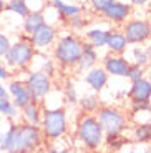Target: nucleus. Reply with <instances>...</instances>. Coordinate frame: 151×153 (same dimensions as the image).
Returning <instances> with one entry per match:
<instances>
[{
  "label": "nucleus",
  "mask_w": 151,
  "mask_h": 153,
  "mask_svg": "<svg viewBox=\"0 0 151 153\" xmlns=\"http://www.w3.org/2000/svg\"><path fill=\"white\" fill-rule=\"evenodd\" d=\"M40 126L23 122H12L4 131L2 153H37L45 146Z\"/></svg>",
  "instance_id": "nucleus-1"
},
{
  "label": "nucleus",
  "mask_w": 151,
  "mask_h": 153,
  "mask_svg": "<svg viewBox=\"0 0 151 153\" xmlns=\"http://www.w3.org/2000/svg\"><path fill=\"white\" fill-rule=\"evenodd\" d=\"M40 130L45 142H57L68 133V115L63 107L43 108Z\"/></svg>",
  "instance_id": "nucleus-2"
},
{
  "label": "nucleus",
  "mask_w": 151,
  "mask_h": 153,
  "mask_svg": "<svg viewBox=\"0 0 151 153\" xmlns=\"http://www.w3.org/2000/svg\"><path fill=\"white\" fill-rule=\"evenodd\" d=\"M76 140L87 150H98L105 145V133L95 115L85 113L80 117L76 123Z\"/></svg>",
  "instance_id": "nucleus-3"
},
{
  "label": "nucleus",
  "mask_w": 151,
  "mask_h": 153,
  "mask_svg": "<svg viewBox=\"0 0 151 153\" xmlns=\"http://www.w3.org/2000/svg\"><path fill=\"white\" fill-rule=\"evenodd\" d=\"M81 45H83V42L80 40V37H76L73 33L60 37L55 42V47H53L55 62L58 65L65 67V68L75 67L76 62H78L80 53H81Z\"/></svg>",
  "instance_id": "nucleus-4"
},
{
  "label": "nucleus",
  "mask_w": 151,
  "mask_h": 153,
  "mask_svg": "<svg viewBox=\"0 0 151 153\" xmlns=\"http://www.w3.org/2000/svg\"><path fill=\"white\" fill-rule=\"evenodd\" d=\"M95 117L98 120L105 137H110V135H123L126 131V128H128V123H130L126 113H123L120 108L111 107V105L100 107L96 110Z\"/></svg>",
  "instance_id": "nucleus-5"
},
{
  "label": "nucleus",
  "mask_w": 151,
  "mask_h": 153,
  "mask_svg": "<svg viewBox=\"0 0 151 153\" xmlns=\"http://www.w3.org/2000/svg\"><path fill=\"white\" fill-rule=\"evenodd\" d=\"M35 55H37V50L32 47L30 38L28 40L19 38L15 43H12L8 52L5 53V65L12 70H25L32 65Z\"/></svg>",
  "instance_id": "nucleus-6"
},
{
  "label": "nucleus",
  "mask_w": 151,
  "mask_h": 153,
  "mask_svg": "<svg viewBox=\"0 0 151 153\" xmlns=\"http://www.w3.org/2000/svg\"><path fill=\"white\" fill-rule=\"evenodd\" d=\"M23 83L30 92L33 102H43L53 90V78H50L42 70H32L25 76Z\"/></svg>",
  "instance_id": "nucleus-7"
},
{
  "label": "nucleus",
  "mask_w": 151,
  "mask_h": 153,
  "mask_svg": "<svg viewBox=\"0 0 151 153\" xmlns=\"http://www.w3.org/2000/svg\"><path fill=\"white\" fill-rule=\"evenodd\" d=\"M121 32L125 33L126 42L130 45H141L151 38V25L144 19H133L125 22Z\"/></svg>",
  "instance_id": "nucleus-8"
},
{
  "label": "nucleus",
  "mask_w": 151,
  "mask_h": 153,
  "mask_svg": "<svg viewBox=\"0 0 151 153\" xmlns=\"http://www.w3.org/2000/svg\"><path fill=\"white\" fill-rule=\"evenodd\" d=\"M55 40H57V28L48 22H45L30 35V43L35 50H47L55 43Z\"/></svg>",
  "instance_id": "nucleus-9"
},
{
  "label": "nucleus",
  "mask_w": 151,
  "mask_h": 153,
  "mask_svg": "<svg viewBox=\"0 0 151 153\" xmlns=\"http://www.w3.org/2000/svg\"><path fill=\"white\" fill-rule=\"evenodd\" d=\"M7 92H8V97H12L10 100L13 102V105L19 110H22L23 107H27L28 103L33 102L30 92L27 90L25 83H23V80H12L7 87Z\"/></svg>",
  "instance_id": "nucleus-10"
},
{
  "label": "nucleus",
  "mask_w": 151,
  "mask_h": 153,
  "mask_svg": "<svg viewBox=\"0 0 151 153\" xmlns=\"http://www.w3.org/2000/svg\"><path fill=\"white\" fill-rule=\"evenodd\" d=\"M130 67V60H126L123 55H108L103 60V70L110 76H126Z\"/></svg>",
  "instance_id": "nucleus-11"
},
{
  "label": "nucleus",
  "mask_w": 151,
  "mask_h": 153,
  "mask_svg": "<svg viewBox=\"0 0 151 153\" xmlns=\"http://www.w3.org/2000/svg\"><path fill=\"white\" fill-rule=\"evenodd\" d=\"M103 15H105V19L111 23H123L130 19V15H131V5L125 4V2L115 0L113 4L103 12Z\"/></svg>",
  "instance_id": "nucleus-12"
},
{
  "label": "nucleus",
  "mask_w": 151,
  "mask_h": 153,
  "mask_svg": "<svg viewBox=\"0 0 151 153\" xmlns=\"http://www.w3.org/2000/svg\"><path fill=\"white\" fill-rule=\"evenodd\" d=\"M108 78L110 75L103 70V67H93L85 73V82L91 88V92L95 93H100L101 90H105V87L108 85Z\"/></svg>",
  "instance_id": "nucleus-13"
},
{
  "label": "nucleus",
  "mask_w": 151,
  "mask_h": 153,
  "mask_svg": "<svg viewBox=\"0 0 151 153\" xmlns=\"http://www.w3.org/2000/svg\"><path fill=\"white\" fill-rule=\"evenodd\" d=\"M128 97L131 102H151V82L146 78L133 82L130 85Z\"/></svg>",
  "instance_id": "nucleus-14"
},
{
  "label": "nucleus",
  "mask_w": 151,
  "mask_h": 153,
  "mask_svg": "<svg viewBox=\"0 0 151 153\" xmlns=\"http://www.w3.org/2000/svg\"><path fill=\"white\" fill-rule=\"evenodd\" d=\"M96 63H98V52H96V48H93L90 43H83L81 45V53H80L75 67L80 72H88L93 67H96Z\"/></svg>",
  "instance_id": "nucleus-15"
},
{
  "label": "nucleus",
  "mask_w": 151,
  "mask_h": 153,
  "mask_svg": "<svg viewBox=\"0 0 151 153\" xmlns=\"http://www.w3.org/2000/svg\"><path fill=\"white\" fill-rule=\"evenodd\" d=\"M130 43L126 42V37L121 30H110L108 40H106V48L113 55H123L126 52Z\"/></svg>",
  "instance_id": "nucleus-16"
},
{
  "label": "nucleus",
  "mask_w": 151,
  "mask_h": 153,
  "mask_svg": "<svg viewBox=\"0 0 151 153\" xmlns=\"http://www.w3.org/2000/svg\"><path fill=\"white\" fill-rule=\"evenodd\" d=\"M22 120L23 123H30V125H37L40 126L42 123V117H43V107L42 102H32L27 107L22 108Z\"/></svg>",
  "instance_id": "nucleus-17"
},
{
  "label": "nucleus",
  "mask_w": 151,
  "mask_h": 153,
  "mask_svg": "<svg viewBox=\"0 0 151 153\" xmlns=\"http://www.w3.org/2000/svg\"><path fill=\"white\" fill-rule=\"evenodd\" d=\"M45 13L42 10H30L23 17V32H25L28 37L33 33L37 28H40L45 23Z\"/></svg>",
  "instance_id": "nucleus-18"
},
{
  "label": "nucleus",
  "mask_w": 151,
  "mask_h": 153,
  "mask_svg": "<svg viewBox=\"0 0 151 153\" xmlns=\"http://www.w3.org/2000/svg\"><path fill=\"white\" fill-rule=\"evenodd\" d=\"M108 33L110 30H105V28H91V30L87 32V43H90L93 48H103L106 47V40H108Z\"/></svg>",
  "instance_id": "nucleus-19"
},
{
  "label": "nucleus",
  "mask_w": 151,
  "mask_h": 153,
  "mask_svg": "<svg viewBox=\"0 0 151 153\" xmlns=\"http://www.w3.org/2000/svg\"><path fill=\"white\" fill-rule=\"evenodd\" d=\"M78 107L81 108V111L85 113H96V110L100 108V100L96 97V93H83L81 97H78Z\"/></svg>",
  "instance_id": "nucleus-20"
},
{
  "label": "nucleus",
  "mask_w": 151,
  "mask_h": 153,
  "mask_svg": "<svg viewBox=\"0 0 151 153\" xmlns=\"http://www.w3.org/2000/svg\"><path fill=\"white\" fill-rule=\"evenodd\" d=\"M52 7L55 8L61 17H65V19H72V17L80 15V13H81L80 5L67 4V2H63V0H52Z\"/></svg>",
  "instance_id": "nucleus-21"
},
{
  "label": "nucleus",
  "mask_w": 151,
  "mask_h": 153,
  "mask_svg": "<svg viewBox=\"0 0 151 153\" xmlns=\"http://www.w3.org/2000/svg\"><path fill=\"white\" fill-rule=\"evenodd\" d=\"M133 140L136 143H151V122L133 126Z\"/></svg>",
  "instance_id": "nucleus-22"
},
{
  "label": "nucleus",
  "mask_w": 151,
  "mask_h": 153,
  "mask_svg": "<svg viewBox=\"0 0 151 153\" xmlns=\"http://www.w3.org/2000/svg\"><path fill=\"white\" fill-rule=\"evenodd\" d=\"M0 115L7 117L8 120H17L19 118V108L13 105V102L10 100V97H5V98H0Z\"/></svg>",
  "instance_id": "nucleus-23"
},
{
  "label": "nucleus",
  "mask_w": 151,
  "mask_h": 153,
  "mask_svg": "<svg viewBox=\"0 0 151 153\" xmlns=\"http://www.w3.org/2000/svg\"><path fill=\"white\" fill-rule=\"evenodd\" d=\"M5 10L7 12H12V13H15L19 17H25L30 8H28V4H27V0H7L5 2Z\"/></svg>",
  "instance_id": "nucleus-24"
},
{
  "label": "nucleus",
  "mask_w": 151,
  "mask_h": 153,
  "mask_svg": "<svg viewBox=\"0 0 151 153\" xmlns=\"http://www.w3.org/2000/svg\"><path fill=\"white\" fill-rule=\"evenodd\" d=\"M130 63H135V65H140L143 68H146L150 65V58H148L146 53V47H140V45H135L131 48V62Z\"/></svg>",
  "instance_id": "nucleus-25"
},
{
  "label": "nucleus",
  "mask_w": 151,
  "mask_h": 153,
  "mask_svg": "<svg viewBox=\"0 0 151 153\" xmlns=\"http://www.w3.org/2000/svg\"><path fill=\"white\" fill-rule=\"evenodd\" d=\"M105 143L108 145L110 150L120 152L123 146L128 145V138H125L123 135H110V137H105Z\"/></svg>",
  "instance_id": "nucleus-26"
},
{
  "label": "nucleus",
  "mask_w": 151,
  "mask_h": 153,
  "mask_svg": "<svg viewBox=\"0 0 151 153\" xmlns=\"http://www.w3.org/2000/svg\"><path fill=\"white\" fill-rule=\"evenodd\" d=\"M63 98L67 100V103H70V105H76V103H78V93H76L75 83H73L72 80H67V82H65Z\"/></svg>",
  "instance_id": "nucleus-27"
},
{
  "label": "nucleus",
  "mask_w": 151,
  "mask_h": 153,
  "mask_svg": "<svg viewBox=\"0 0 151 153\" xmlns=\"http://www.w3.org/2000/svg\"><path fill=\"white\" fill-rule=\"evenodd\" d=\"M144 70L143 67L140 65H135V63H130L128 67V72H126V78H128L130 82H136V80H141V78H144Z\"/></svg>",
  "instance_id": "nucleus-28"
},
{
  "label": "nucleus",
  "mask_w": 151,
  "mask_h": 153,
  "mask_svg": "<svg viewBox=\"0 0 151 153\" xmlns=\"http://www.w3.org/2000/svg\"><path fill=\"white\" fill-rule=\"evenodd\" d=\"M38 70H42V72L47 73L50 78H53V76H55V73H57V62L52 60V58H47V60L43 62L42 68H38Z\"/></svg>",
  "instance_id": "nucleus-29"
},
{
  "label": "nucleus",
  "mask_w": 151,
  "mask_h": 153,
  "mask_svg": "<svg viewBox=\"0 0 151 153\" xmlns=\"http://www.w3.org/2000/svg\"><path fill=\"white\" fill-rule=\"evenodd\" d=\"M113 2L115 0H90L91 8H93L95 12H98V13H103V12L113 4Z\"/></svg>",
  "instance_id": "nucleus-30"
},
{
  "label": "nucleus",
  "mask_w": 151,
  "mask_h": 153,
  "mask_svg": "<svg viewBox=\"0 0 151 153\" xmlns=\"http://www.w3.org/2000/svg\"><path fill=\"white\" fill-rule=\"evenodd\" d=\"M130 111L133 113H140V111H151V102H131Z\"/></svg>",
  "instance_id": "nucleus-31"
},
{
  "label": "nucleus",
  "mask_w": 151,
  "mask_h": 153,
  "mask_svg": "<svg viewBox=\"0 0 151 153\" xmlns=\"http://www.w3.org/2000/svg\"><path fill=\"white\" fill-rule=\"evenodd\" d=\"M10 45H12V42H10V38H8V35H5L4 32H0V58L5 57V53L8 52Z\"/></svg>",
  "instance_id": "nucleus-32"
},
{
  "label": "nucleus",
  "mask_w": 151,
  "mask_h": 153,
  "mask_svg": "<svg viewBox=\"0 0 151 153\" xmlns=\"http://www.w3.org/2000/svg\"><path fill=\"white\" fill-rule=\"evenodd\" d=\"M68 23H70V27H72L73 30H83L85 25H87V20L81 15H75V17H72V19H68Z\"/></svg>",
  "instance_id": "nucleus-33"
},
{
  "label": "nucleus",
  "mask_w": 151,
  "mask_h": 153,
  "mask_svg": "<svg viewBox=\"0 0 151 153\" xmlns=\"http://www.w3.org/2000/svg\"><path fill=\"white\" fill-rule=\"evenodd\" d=\"M43 153H72V150L65 146L63 143H55V145H50Z\"/></svg>",
  "instance_id": "nucleus-34"
},
{
  "label": "nucleus",
  "mask_w": 151,
  "mask_h": 153,
  "mask_svg": "<svg viewBox=\"0 0 151 153\" xmlns=\"http://www.w3.org/2000/svg\"><path fill=\"white\" fill-rule=\"evenodd\" d=\"M8 76H10V70L7 68L5 63H0V82L8 80Z\"/></svg>",
  "instance_id": "nucleus-35"
},
{
  "label": "nucleus",
  "mask_w": 151,
  "mask_h": 153,
  "mask_svg": "<svg viewBox=\"0 0 151 153\" xmlns=\"http://www.w3.org/2000/svg\"><path fill=\"white\" fill-rule=\"evenodd\" d=\"M8 97V92H7V87H4V83L0 82V98H5Z\"/></svg>",
  "instance_id": "nucleus-36"
},
{
  "label": "nucleus",
  "mask_w": 151,
  "mask_h": 153,
  "mask_svg": "<svg viewBox=\"0 0 151 153\" xmlns=\"http://www.w3.org/2000/svg\"><path fill=\"white\" fill-rule=\"evenodd\" d=\"M150 0H131V4L133 5H138V7H141V5H144V4H148Z\"/></svg>",
  "instance_id": "nucleus-37"
},
{
  "label": "nucleus",
  "mask_w": 151,
  "mask_h": 153,
  "mask_svg": "<svg viewBox=\"0 0 151 153\" xmlns=\"http://www.w3.org/2000/svg\"><path fill=\"white\" fill-rule=\"evenodd\" d=\"M146 53H148V58H150V63H151V38L148 40V45H146Z\"/></svg>",
  "instance_id": "nucleus-38"
},
{
  "label": "nucleus",
  "mask_w": 151,
  "mask_h": 153,
  "mask_svg": "<svg viewBox=\"0 0 151 153\" xmlns=\"http://www.w3.org/2000/svg\"><path fill=\"white\" fill-rule=\"evenodd\" d=\"M144 78L151 82V67H150V68H148V70H144Z\"/></svg>",
  "instance_id": "nucleus-39"
},
{
  "label": "nucleus",
  "mask_w": 151,
  "mask_h": 153,
  "mask_svg": "<svg viewBox=\"0 0 151 153\" xmlns=\"http://www.w3.org/2000/svg\"><path fill=\"white\" fill-rule=\"evenodd\" d=\"M5 10V0H0V13Z\"/></svg>",
  "instance_id": "nucleus-40"
},
{
  "label": "nucleus",
  "mask_w": 151,
  "mask_h": 153,
  "mask_svg": "<svg viewBox=\"0 0 151 153\" xmlns=\"http://www.w3.org/2000/svg\"><path fill=\"white\" fill-rule=\"evenodd\" d=\"M80 153H91V150H87V148H85L83 152H80Z\"/></svg>",
  "instance_id": "nucleus-41"
},
{
  "label": "nucleus",
  "mask_w": 151,
  "mask_h": 153,
  "mask_svg": "<svg viewBox=\"0 0 151 153\" xmlns=\"http://www.w3.org/2000/svg\"><path fill=\"white\" fill-rule=\"evenodd\" d=\"M143 153H151V150H144V152Z\"/></svg>",
  "instance_id": "nucleus-42"
},
{
  "label": "nucleus",
  "mask_w": 151,
  "mask_h": 153,
  "mask_svg": "<svg viewBox=\"0 0 151 153\" xmlns=\"http://www.w3.org/2000/svg\"><path fill=\"white\" fill-rule=\"evenodd\" d=\"M150 25H151V19H150Z\"/></svg>",
  "instance_id": "nucleus-43"
}]
</instances>
